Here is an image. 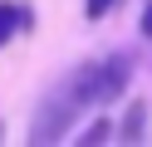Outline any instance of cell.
<instances>
[{
  "mask_svg": "<svg viewBox=\"0 0 152 147\" xmlns=\"http://www.w3.org/2000/svg\"><path fill=\"white\" fill-rule=\"evenodd\" d=\"M113 137H123V142H142V137H147V103H142V98H132V103L123 108Z\"/></svg>",
  "mask_w": 152,
  "mask_h": 147,
  "instance_id": "obj_5",
  "label": "cell"
},
{
  "mask_svg": "<svg viewBox=\"0 0 152 147\" xmlns=\"http://www.w3.org/2000/svg\"><path fill=\"white\" fill-rule=\"evenodd\" d=\"M113 5H118V0H83V15H88V20H108Z\"/></svg>",
  "mask_w": 152,
  "mask_h": 147,
  "instance_id": "obj_7",
  "label": "cell"
},
{
  "mask_svg": "<svg viewBox=\"0 0 152 147\" xmlns=\"http://www.w3.org/2000/svg\"><path fill=\"white\" fill-rule=\"evenodd\" d=\"M83 108L69 98V88H49V93L39 98V108H34V123H30V142H59L64 132L74 127V118H79Z\"/></svg>",
  "mask_w": 152,
  "mask_h": 147,
  "instance_id": "obj_1",
  "label": "cell"
},
{
  "mask_svg": "<svg viewBox=\"0 0 152 147\" xmlns=\"http://www.w3.org/2000/svg\"><path fill=\"white\" fill-rule=\"evenodd\" d=\"M0 137H5V127H0Z\"/></svg>",
  "mask_w": 152,
  "mask_h": 147,
  "instance_id": "obj_9",
  "label": "cell"
},
{
  "mask_svg": "<svg viewBox=\"0 0 152 147\" xmlns=\"http://www.w3.org/2000/svg\"><path fill=\"white\" fill-rule=\"evenodd\" d=\"M128 74H132V59L128 54L98 59V103H113V98L128 93Z\"/></svg>",
  "mask_w": 152,
  "mask_h": 147,
  "instance_id": "obj_2",
  "label": "cell"
},
{
  "mask_svg": "<svg viewBox=\"0 0 152 147\" xmlns=\"http://www.w3.org/2000/svg\"><path fill=\"white\" fill-rule=\"evenodd\" d=\"M113 132H118V123H113V118H93V123L79 132V142H83V147H98V142H108Z\"/></svg>",
  "mask_w": 152,
  "mask_h": 147,
  "instance_id": "obj_6",
  "label": "cell"
},
{
  "mask_svg": "<svg viewBox=\"0 0 152 147\" xmlns=\"http://www.w3.org/2000/svg\"><path fill=\"white\" fill-rule=\"evenodd\" d=\"M64 88H69V98H74L79 108L98 103V59H83V64L74 69L69 78H64Z\"/></svg>",
  "mask_w": 152,
  "mask_h": 147,
  "instance_id": "obj_3",
  "label": "cell"
},
{
  "mask_svg": "<svg viewBox=\"0 0 152 147\" xmlns=\"http://www.w3.org/2000/svg\"><path fill=\"white\" fill-rule=\"evenodd\" d=\"M15 29H34V15L20 0H0V49L15 39Z\"/></svg>",
  "mask_w": 152,
  "mask_h": 147,
  "instance_id": "obj_4",
  "label": "cell"
},
{
  "mask_svg": "<svg viewBox=\"0 0 152 147\" xmlns=\"http://www.w3.org/2000/svg\"><path fill=\"white\" fill-rule=\"evenodd\" d=\"M137 29H142V39H152V0L142 5V20H137Z\"/></svg>",
  "mask_w": 152,
  "mask_h": 147,
  "instance_id": "obj_8",
  "label": "cell"
}]
</instances>
